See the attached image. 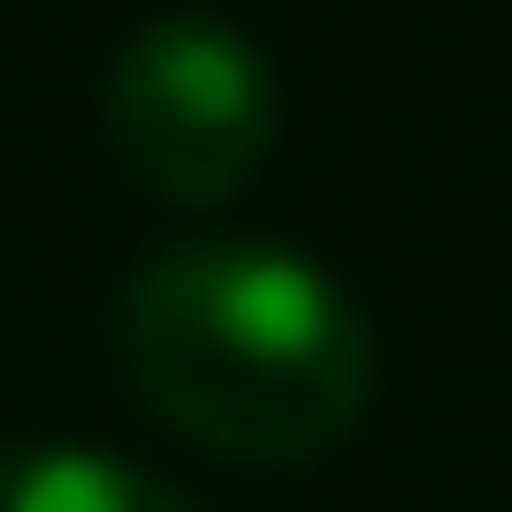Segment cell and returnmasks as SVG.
I'll return each mask as SVG.
<instances>
[{"instance_id":"obj_1","label":"cell","mask_w":512,"mask_h":512,"mask_svg":"<svg viewBox=\"0 0 512 512\" xmlns=\"http://www.w3.org/2000/svg\"><path fill=\"white\" fill-rule=\"evenodd\" d=\"M120 382L229 469H316L371 414V316L284 240H164L109 306Z\"/></svg>"},{"instance_id":"obj_3","label":"cell","mask_w":512,"mask_h":512,"mask_svg":"<svg viewBox=\"0 0 512 512\" xmlns=\"http://www.w3.org/2000/svg\"><path fill=\"white\" fill-rule=\"evenodd\" d=\"M0 512H197V502L175 480H153L142 458L22 436V447H0Z\"/></svg>"},{"instance_id":"obj_2","label":"cell","mask_w":512,"mask_h":512,"mask_svg":"<svg viewBox=\"0 0 512 512\" xmlns=\"http://www.w3.org/2000/svg\"><path fill=\"white\" fill-rule=\"evenodd\" d=\"M99 120H109V153L142 197L164 207H229L262 153H273V66L251 33L229 22H142L99 77Z\"/></svg>"}]
</instances>
